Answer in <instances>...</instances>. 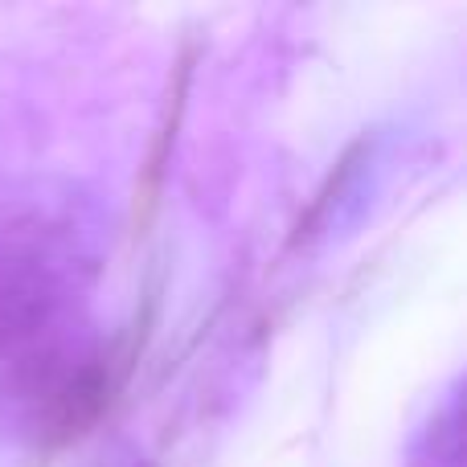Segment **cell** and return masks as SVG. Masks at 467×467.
<instances>
[{
    "instance_id": "6da1fadb",
    "label": "cell",
    "mask_w": 467,
    "mask_h": 467,
    "mask_svg": "<svg viewBox=\"0 0 467 467\" xmlns=\"http://www.w3.org/2000/svg\"><path fill=\"white\" fill-rule=\"evenodd\" d=\"M66 279L41 242L0 230V353L37 345L57 320Z\"/></svg>"
},
{
    "instance_id": "7a4b0ae2",
    "label": "cell",
    "mask_w": 467,
    "mask_h": 467,
    "mask_svg": "<svg viewBox=\"0 0 467 467\" xmlns=\"http://www.w3.org/2000/svg\"><path fill=\"white\" fill-rule=\"evenodd\" d=\"M111 365L103 357H46L29 369V398L37 402V431L46 443H74L82 439L111 402Z\"/></svg>"
},
{
    "instance_id": "3957f363",
    "label": "cell",
    "mask_w": 467,
    "mask_h": 467,
    "mask_svg": "<svg viewBox=\"0 0 467 467\" xmlns=\"http://www.w3.org/2000/svg\"><path fill=\"white\" fill-rule=\"evenodd\" d=\"M463 447H460V406H451L447 414L431 419L427 439H422V451L414 467H460Z\"/></svg>"
}]
</instances>
